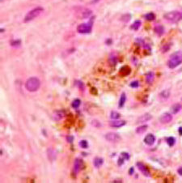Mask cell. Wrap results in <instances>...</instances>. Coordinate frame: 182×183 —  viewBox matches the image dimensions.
Segmentation results:
<instances>
[{"instance_id":"obj_4","label":"cell","mask_w":182,"mask_h":183,"mask_svg":"<svg viewBox=\"0 0 182 183\" xmlns=\"http://www.w3.org/2000/svg\"><path fill=\"white\" fill-rule=\"evenodd\" d=\"M164 18L170 22L172 23H176L179 20H182V13L177 11H173V12H167L164 15Z\"/></svg>"},{"instance_id":"obj_22","label":"cell","mask_w":182,"mask_h":183,"mask_svg":"<svg viewBox=\"0 0 182 183\" xmlns=\"http://www.w3.org/2000/svg\"><path fill=\"white\" fill-rule=\"evenodd\" d=\"M140 26H141V21L140 20H136L132 25H131V28H132L133 30L136 31L140 28Z\"/></svg>"},{"instance_id":"obj_23","label":"cell","mask_w":182,"mask_h":183,"mask_svg":"<svg viewBox=\"0 0 182 183\" xmlns=\"http://www.w3.org/2000/svg\"><path fill=\"white\" fill-rule=\"evenodd\" d=\"M155 14L152 13V12H150V13H147V15H145V19L148 20V21H151V20H155Z\"/></svg>"},{"instance_id":"obj_3","label":"cell","mask_w":182,"mask_h":183,"mask_svg":"<svg viewBox=\"0 0 182 183\" xmlns=\"http://www.w3.org/2000/svg\"><path fill=\"white\" fill-rule=\"evenodd\" d=\"M43 11H44V9L41 7H35L34 9L31 10L30 12L27 13V15L24 17V21L25 22V23H28V22H30L32 20H33L34 19H36V17H38L43 12Z\"/></svg>"},{"instance_id":"obj_24","label":"cell","mask_w":182,"mask_h":183,"mask_svg":"<svg viewBox=\"0 0 182 183\" xmlns=\"http://www.w3.org/2000/svg\"><path fill=\"white\" fill-rule=\"evenodd\" d=\"M120 117H121V114H120V113H117V112L112 111V112H111V113H110V118H111L112 119H114V120L118 119V118H120Z\"/></svg>"},{"instance_id":"obj_6","label":"cell","mask_w":182,"mask_h":183,"mask_svg":"<svg viewBox=\"0 0 182 183\" xmlns=\"http://www.w3.org/2000/svg\"><path fill=\"white\" fill-rule=\"evenodd\" d=\"M105 139L108 141V142H112V143H116V142H119L122 140L121 136L117 134V133H114V132H109L105 134Z\"/></svg>"},{"instance_id":"obj_19","label":"cell","mask_w":182,"mask_h":183,"mask_svg":"<svg viewBox=\"0 0 182 183\" xmlns=\"http://www.w3.org/2000/svg\"><path fill=\"white\" fill-rule=\"evenodd\" d=\"M126 101V93H122V96H121V98H120L119 103H118V105H119V107H120V108H122L123 106L125 105Z\"/></svg>"},{"instance_id":"obj_18","label":"cell","mask_w":182,"mask_h":183,"mask_svg":"<svg viewBox=\"0 0 182 183\" xmlns=\"http://www.w3.org/2000/svg\"><path fill=\"white\" fill-rule=\"evenodd\" d=\"M104 163V160L100 158V157H96V158L94 159V161H93V164H94V166L96 168H100L102 164Z\"/></svg>"},{"instance_id":"obj_28","label":"cell","mask_w":182,"mask_h":183,"mask_svg":"<svg viewBox=\"0 0 182 183\" xmlns=\"http://www.w3.org/2000/svg\"><path fill=\"white\" fill-rule=\"evenodd\" d=\"M131 19V16L130 14H125L124 16H122L121 20L123 21V22H129Z\"/></svg>"},{"instance_id":"obj_11","label":"cell","mask_w":182,"mask_h":183,"mask_svg":"<svg viewBox=\"0 0 182 183\" xmlns=\"http://www.w3.org/2000/svg\"><path fill=\"white\" fill-rule=\"evenodd\" d=\"M152 118V116L150 113H145V114L140 116L139 118H138L137 122L138 123H143V122H147L148 121H150Z\"/></svg>"},{"instance_id":"obj_26","label":"cell","mask_w":182,"mask_h":183,"mask_svg":"<svg viewBox=\"0 0 182 183\" xmlns=\"http://www.w3.org/2000/svg\"><path fill=\"white\" fill-rule=\"evenodd\" d=\"M167 143L170 147H172V146L175 144V143H176V140H175L173 137H168V138H167Z\"/></svg>"},{"instance_id":"obj_5","label":"cell","mask_w":182,"mask_h":183,"mask_svg":"<svg viewBox=\"0 0 182 183\" xmlns=\"http://www.w3.org/2000/svg\"><path fill=\"white\" fill-rule=\"evenodd\" d=\"M92 24H93V20H91L88 23H84V24H79L77 28L78 32H79V33H81V34L90 33V32H92Z\"/></svg>"},{"instance_id":"obj_7","label":"cell","mask_w":182,"mask_h":183,"mask_svg":"<svg viewBox=\"0 0 182 183\" xmlns=\"http://www.w3.org/2000/svg\"><path fill=\"white\" fill-rule=\"evenodd\" d=\"M172 115L171 114L169 113H163V114L160 116L159 118V121L161 123H163V124H167V123H169L172 122Z\"/></svg>"},{"instance_id":"obj_25","label":"cell","mask_w":182,"mask_h":183,"mask_svg":"<svg viewBox=\"0 0 182 183\" xmlns=\"http://www.w3.org/2000/svg\"><path fill=\"white\" fill-rule=\"evenodd\" d=\"M80 105H81V101L79 100V99H75V100H74V101H73V102H72V104H71L72 107L75 108V109L79 107Z\"/></svg>"},{"instance_id":"obj_21","label":"cell","mask_w":182,"mask_h":183,"mask_svg":"<svg viewBox=\"0 0 182 183\" xmlns=\"http://www.w3.org/2000/svg\"><path fill=\"white\" fill-rule=\"evenodd\" d=\"M92 14V12L91 10H88V9H84L81 12L83 18H88Z\"/></svg>"},{"instance_id":"obj_9","label":"cell","mask_w":182,"mask_h":183,"mask_svg":"<svg viewBox=\"0 0 182 183\" xmlns=\"http://www.w3.org/2000/svg\"><path fill=\"white\" fill-rule=\"evenodd\" d=\"M83 168V161L81 159H75L74 163V170L75 173H78Z\"/></svg>"},{"instance_id":"obj_27","label":"cell","mask_w":182,"mask_h":183,"mask_svg":"<svg viewBox=\"0 0 182 183\" xmlns=\"http://www.w3.org/2000/svg\"><path fill=\"white\" fill-rule=\"evenodd\" d=\"M79 146L81 147L83 149H86L88 148V143H87V140H83L79 142Z\"/></svg>"},{"instance_id":"obj_10","label":"cell","mask_w":182,"mask_h":183,"mask_svg":"<svg viewBox=\"0 0 182 183\" xmlns=\"http://www.w3.org/2000/svg\"><path fill=\"white\" fill-rule=\"evenodd\" d=\"M126 122L125 121H122V120H117L116 119L114 121H111L110 122H109V125H110L112 127H115V128H118V127H122L123 126L126 125Z\"/></svg>"},{"instance_id":"obj_30","label":"cell","mask_w":182,"mask_h":183,"mask_svg":"<svg viewBox=\"0 0 182 183\" xmlns=\"http://www.w3.org/2000/svg\"><path fill=\"white\" fill-rule=\"evenodd\" d=\"M138 86H139V83H138V81H133V82H131L130 83V87H138Z\"/></svg>"},{"instance_id":"obj_12","label":"cell","mask_w":182,"mask_h":183,"mask_svg":"<svg viewBox=\"0 0 182 183\" xmlns=\"http://www.w3.org/2000/svg\"><path fill=\"white\" fill-rule=\"evenodd\" d=\"M155 141V138L152 134H149L144 139V143L148 146H151L154 144V143Z\"/></svg>"},{"instance_id":"obj_15","label":"cell","mask_w":182,"mask_h":183,"mask_svg":"<svg viewBox=\"0 0 182 183\" xmlns=\"http://www.w3.org/2000/svg\"><path fill=\"white\" fill-rule=\"evenodd\" d=\"M155 79V75L153 72H148L147 75H146V81H147V83L151 84V83H153Z\"/></svg>"},{"instance_id":"obj_1","label":"cell","mask_w":182,"mask_h":183,"mask_svg":"<svg viewBox=\"0 0 182 183\" xmlns=\"http://www.w3.org/2000/svg\"><path fill=\"white\" fill-rule=\"evenodd\" d=\"M182 63V52L177 51L172 54L170 56L169 60L167 61V67L171 69L178 67L180 64Z\"/></svg>"},{"instance_id":"obj_36","label":"cell","mask_w":182,"mask_h":183,"mask_svg":"<svg viewBox=\"0 0 182 183\" xmlns=\"http://www.w3.org/2000/svg\"><path fill=\"white\" fill-rule=\"evenodd\" d=\"M179 134L180 135H182V127H180L179 128Z\"/></svg>"},{"instance_id":"obj_8","label":"cell","mask_w":182,"mask_h":183,"mask_svg":"<svg viewBox=\"0 0 182 183\" xmlns=\"http://www.w3.org/2000/svg\"><path fill=\"white\" fill-rule=\"evenodd\" d=\"M136 165L138 168V169L143 173V175H145L146 177H150V171H149L147 168L144 165V164H143L142 162H137Z\"/></svg>"},{"instance_id":"obj_31","label":"cell","mask_w":182,"mask_h":183,"mask_svg":"<svg viewBox=\"0 0 182 183\" xmlns=\"http://www.w3.org/2000/svg\"><path fill=\"white\" fill-rule=\"evenodd\" d=\"M122 156L123 157L124 159H125L126 160H128L130 159V155L128 154L127 152H122Z\"/></svg>"},{"instance_id":"obj_14","label":"cell","mask_w":182,"mask_h":183,"mask_svg":"<svg viewBox=\"0 0 182 183\" xmlns=\"http://www.w3.org/2000/svg\"><path fill=\"white\" fill-rule=\"evenodd\" d=\"M170 91L169 90H163L162 91L161 93H159V98L161 101H165L167 99H168V97H170Z\"/></svg>"},{"instance_id":"obj_20","label":"cell","mask_w":182,"mask_h":183,"mask_svg":"<svg viewBox=\"0 0 182 183\" xmlns=\"http://www.w3.org/2000/svg\"><path fill=\"white\" fill-rule=\"evenodd\" d=\"M147 128H148V126H147V125L141 126L138 127L137 129H136V133H137V134H143V133L145 132V131L147 130Z\"/></svg>"},{"instance_id":"obj_33","label":"cell","mask_w":182,"mask_h":183,"mask_svg":"<svg viewBox=\"0 0 182 183\" xmlns=\"http://www.w3.org/2000/svg\"><path fill=\"white\" fill-rule=\"evenodd\" d=\"M67 140L71 144V143H72L73 140H74V137H73V136H68V137H67Z\"/></svg>"},{"instance_id":"obj_29","label":"cell","mask_w":182,"mask_h":183,"mask_svg":"<svg viewBox=\"0 0 182 183\" xmlns=\"http://www.w3.org/2000/svg\"><path fill=\"white\" fill-rule=\"evenodd\" d=\"M11 45L15 47H18L21 45V41L20 40H14V41H12V42H11Z\"/></svg>"},{"instance_id":"obj_2","label":"cell","mask_w":182,"mask_h":183,"mask_svg":"<svg viewBox=\"0 0 182 183\" xmlns=\"http://www.w3.org/2000/svg\"><path fill=\"white\" fill-rule=\"evenodd\" d=\"M40 86H41V81L38 78L36 77H31L29 78L26 83H25V87L28 92L33 93L39 89Z\"/></svg>"},{"instance_id":"obj_13","label":"cell","mask_w":182,"mask_h":183,"mask_svg":"<svg viewBox=\"0 0 182 183\" xmlns=\"http://www.w3.org/2000/svg\"><path fill=\"white\" fill-rule=\"evenodd\" d=\"M181 109H182V105L179 103H176L172 105V107L170 108V111L173 114H176V113H178L181 110Z\"/></svg>"},{"instance_id":"obj_34","label":"cell","mask_w":182,"mask_h":183,"mask_svg":"<svg viewBox=\"0 0 182 183\" xmlns=\"http://www.w3.org/2000/svg\"><path fill=\"white\" fill-rule=\"evenodd\" d=\"M134 168H133V167H132V168H130V170H129V173H130V175H132V174L134 173Z\"/></svg>"},{"instance_id":"obj_17","label":"cell","mask_w":182,"mask_h":183,"mask_svg":"<svg viewBox=\"0 0 182 183\" xmlns=\"http://www.w3.org/2000/svg\"><path fill=\"white\" fill-rule=\"evenodd\" d=\"M154 30L155 32V33L159 36H162L163 33H164V28H163L162 25H157V26H155Z\"/></svg>"},{"instance_id":"obj_16","label":"cell","mask_w":182,"mask_h":183,"mask_svg":"<svg viewBox=\"0 0 182 183\" xmlns=\"http://www.w3.org/2000/svg\"><path fill=\"white\" fill-rule=\"evenodd\" d=\"M64 117V112L62 110H58V111H55L53 113V118L55 119L56 121H59L61 120Z\"/></svg>"},{"instance_id":"obj_35","label":"cell","mask_w":182,"mask_h":183,"mask_svg":"<svg viewBox=\"0 0 182 183\" xmlns=\"http://www.w3.org/2000/svg\"><path fill=\"white\" fill-rule=\"evenodd\" d=\"M177 172H178V173L180 175V176H182V167L179 168V169H178V170H177Z\"/></svg>"},{"instance_id":"obj_32","label":"cell","mask_w":182,"mask_h":183,"mask_svg":"<svg viewBox=\"0 0 182 183\" xmlns=\"http://www.w3.org/2000/svg\"><path fill=\"white\" fill-rule=\"evenodd\" d=\"M125 160H126L124 159L122 156H121V157H120V158L118 159V161H117V164H118L119 166L122 165V164H123V163H124V161H125Z\"/></svg>"}]
</instances>
